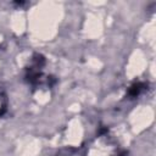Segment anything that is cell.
I'll return each instance as SVG.
<instances>
[{"label": "cell", "mask_w": 156, "mask_h": 156, "mask_svg": "<svg viewBox=\"0 0 156 156\" xmlns=\"http://www.w3.org/2000/svg\"><path fill=\"white\" fill-rule=\"evenodd\" d=\"M143 89H144V84H141V83H136V84H134V85L130 87L129 94H130L132 96H136V95L140 94V91H141Z\"/></svg>", "instance_id": "obj_1"}, {"label": "cell", "mask_w": 156, "mask_h": 156, "mask_svg": "<svg viewBox=\"0 0 156 156\" xmlns=\"http://www.w3.org/2000/svg\"><path fill=\"white\" fill-rule=\"evenodd\" d=\"M6 111V98L4 93L0 90V116Z\"/></svg>", "instance_id": "obj_2"}]
</instances>
